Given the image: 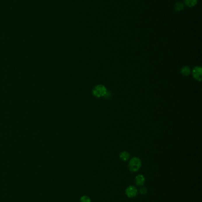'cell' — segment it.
Instances as JSON below:
<instances>
[{"label": "cell", "instance_id": "52a82bcc", "mask_svg": "<svg viewBox=\"0 0 202 202\" xmlns=\"http://www.w3.org/2000/svg\"><path fill=\"white\" fill-rule=\"evenodd\" d=\"M197 0H185V4L189 7H192L196 5Z\"/></svg>", "mask_w": 202, "mask_h": 202}, {"label": "cell", "instance_id": "5b68a950", "mask_svg": "<svg viewBox=\"0 0 202 202\" xmlns=\"http://www.w3.org/2000/svg\"><path fill=\"white\" fill-rule=\"evenodd\" d=\"M145 182V178L143 175L139 174L135 178V183L137 186H142Z\"/></svg>", "mask_w": 202, "mask_h": 202}, {"label": "cell", "instance_id": "9c48e42d", "mask_svg": "<svg viewBox=\"0 0 202 202\" xmlns=\"http://www.w3.org/2000/svg\"><path fill=\"white\" fill-rule=\"evenodd\" d=\"M184 8V5L182 3L180 2H178L175 4V10L177 11H182Z\"/></svg>", "mask_w": 202, "mask_h": 202}, {"label": "cell", "instance_id": "8992f818", "mask_svg": "<svg viewBox=\"0 0 202 202\" xmlns=\"http://www.w3.org/2000/svg\"><path fill=\"white\" fill-rule=\"evenodd\" d=\"M191 72L190 69L189 67L188 66H185L183 67L181 70V74H182L183 75L185 76H188L190 75V73Z\"/></svg>", "mask_w": 202, "mask_h": 202}, {"label": "cell", "instance_id": "30bf717a", "mask_svg": "<svg viewBox=\"0 0 202 202\" xmlns=\"http://www.w3.org/2000/svg\"><path fill=\"white\" fill-rule=\"evenodd\" d=\"M80 202H91L90 198L87 196H83L80 199Z\"/></svg>", "mask_w": 202, "mask_h": 202}, {"label": "cell", "instance_id": "3957f363", "mask_svg": "<svg viewBox=\"0 0 202 202\" xmlns=\"http://www.w3.org/2000/svg\"><path fill=\"white\" fill-rule=\"evenodd\" d=\"M138 194L137 189L134 186H129L126 190V194L129 198H133L136 197Z\"/></svg>", "mask_w": 202, "mask_h": 202}, {"label": "cell", "instance_id": "277c9868", "mask_svg": "<svg viewBox=\"0 0 202 202\" xmlns=\"http://www.w3.org/2000/svg\"><path fill=\"white\" fill-rule=\"evenodd\" d=\"M193 75L194 79L199 81H201V76H202V71L201 68L200 66L195 67L193 70Z\"/></svg>", "mask_w": 202, "mask_h": 202}, {"label": "cell", "instance_id": "8fae6325", "mask_svg": "<svg viewBox=\"0 0 202 202\" xmlns=\"http://www.w3.org/2000/svg\"><path fill=\"white\" fill-rule=\"evenodd\" d=\"M147 192H148V191H147V189L145 187H142L140 189V193L143 195L146 194Z\"/></svg>", "mask_w": 202, "mask_h": 202}, {"label": "cell", "instance_id": "6da1fadb", "mask_svg": "<svg viewBox=\"0 0 202 202\" xmlns=\"http://www.w3.org/2000/svg\"><path fill=\"white\" fill-rule=\"evenodd\" d=\"M142 162L140 160L138 157H134L129 163V169L132 172H136L140 168Z\"/></svg>", "mask_w": 202, "mask_h": 202}, {"label": "cell", "instance_id": "7a4b0ae2", "mask_svg": "<svg viewBox=\"0 0 202 202\" xmlns=\"http://www.w3.org/2000/svg\"><path fill=\"white\" fill-rule=\"evenodd\" d=\"M107 89L104 85H97L93 90V95L98 98H100L102 96H104L107 93Z\"/></svg>", "mask_w": 202, "mask_h": 202}, {"label": "cell", "instance_id": "ba28073f", "mask_svg": "<svg viewBox=\"0 0 202 202\" xmlns=\"http://www.w3.org/2000/svg\"><path fill=\"white\" fill-rule=\"evenodd\" d=\"M129 154L126 151H123L122 153H120V158L123 161H127L129 158Z\"/></svg>", "mask_w": 202, "mask_h": 202}]
</instances>
